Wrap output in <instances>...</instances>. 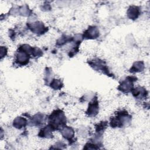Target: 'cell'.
<instances>
[{
	"mask_svg": "<svg viewBox=\"0 0 150 150\" xmlns=\"http://www.w3.org/2000/svg\"><path fill=\"white\" fill-rule=\"evenodd\" d=\"M50 87L54 88V90H59L62 88L63 84L60 80L53 79V81L50 83Z\"/></svg>",
	"mask_w": 150,
	"mask_h": 150,
	"instance_id": "obj_14",
	"label": "cell"
},
{
	"mask_svg": "<svg viewBox=\"0 0 150 150\" xmlns=\"http://www.w3.org/2000/svg\"><path fill=\"white\" fill-rule=\"evenodd\" d=\"M49 125L52 129H58L59 127H63L66 124V119L62 111L57 110L54 111L49 116Z\"/></svg>",
	"mask_w": 150,
	"mask_h": 150,
	"instance_id": "obj_1",
	"label": "cell"
},
{
	"mask_svg": "<svg viewBox=\"0 0 150 150\" xmlns=\"http://www.w3.org/2000/svg\"><path fill=\"white\" fill-rule=\"evenodd\" d=\"M52 130L53 129H52V128L49 125H47L40 130L39 134V136L41 137L50 138L52 137V134L51 132Z\"/></svg>",
	"mask_w": 150,
	"mask_h": 150,
	"instance_id": "obj_11",
	"label": "cell"
},
{
	"mask_svg": "<svg viewBox=\"0 0 150 150\" xmlns=\"http://www.w3.org/2000/svg\"><path fill=\"white\" fill-rule=\"evenodd\" d=\"M98 112V103L97 98H96L92 102L89 103L88 107L86 111V113L89 116L93 117L96 115Z\"/></svg>",
	"mask_w": 150,
	"mask_h": 150,
	"instance_id": "obj_6",
	"label": "cell"
},
{
	"mask_svg": "<svg viewBox=\"0 0 150 150\" xmlns=\"http://www.w3.org/2000/svg\"><path fill=\"white\" fill-rule=\"evenodd\" d=\"M42 117H43V115H42L40 114H36L33 117V122L36 123V124H40L42 121V119L43 118Z\"/></svg>",
	"mask_w": 150,
	"mask_h": 150,
	"instance_id": "obj_15",
	"label": "cell"
},
{
	"mask_svg": "<svg viewBox=\"0 0 150 150\" xmlns=\"http://www.w3.org/2000/svg\"><path fill=\"white\" fill-rule=\"evenodd\" d=\"M132 90L133 96L137 98H142L143 97H146L148 94L146 90L142 87H137Z\"/></svg>",
	"mask_w": 150,
	"mask_h": 150,
	"instance_id": "obj_9",
	"label": "cell"
},
{
	"mask_svg": "<svg viewBox=\"0 0 150 150\" xmlns=\"http://www.w3.org/2000/svg\"><path fill=\"white\" fill-rule=\"evenodd\" d=\"M140 11L138 7L135 6H132L129 8L127 11V15L129 18L131 19H137L139 15Z\"/></svg>",
	"mask_w": 150,
	"mask_h": 150,
	"instance_id": "obj_8",
	"label": "cell"
},
{
	"mask_svg": "<svg viewBox=\"0 0 150 150\" xmlns=\"http://www.w3.org/2000/svg\"><path fill=\"white\" fill-rule=\"evenodd\" d=\"M144 69V64L142 62H135L130 69L131 72H140Z\"/></svg>",
	"mask_w": 150,
	"mask_h": 150,
	"instance_id": "obj_13",
	"label": "cell"
},
{
	"mask_svg": "<svg viewBox=\"0 0 150 150\" xmlns=\"http://www.w3.org/2000/svg\"><path fill=\"white\" fill-rule=\"evenodd\" d=\"M62 134L63 137L67 139H71L74 136V131L69 127H66L62 130Z\"/></svg>",
	"mask_w": 150,
	"mask_h": 150,
	"instance_id": "obj_10",
	"label": "cell"
},
{
	"mask_svg": "<svg viewBox=\"0 0 150 150\" xmlns=\"http://www.w3.org/2000/svg\"><path fill=\"white\" fill-rule=\"evenodd\" d=\"M29 28L32 30V31L35 32V33H43V32L46 29V28H45L43 24L41 22H36L33 23V25H29Z\"/></svg>",
	"mask_w": 150,
	"mask_h": 150,
	"instance_id": "obj_7",
	"label": "cell"
},
{
	"mask_svg": "<svg viewBox=\"0 0 150 150\" xmlns=\"http://www.w3.org/2000/svg\"><path fill=\"white\" fill-rule=\"evenodd\" d=\"M131 119L127 111H120L117 112V115L111 119L110 125L112 127H121L127 121H129Z\"/></svg>",
	"mask_w": 150,
	"mask_h": 150,
	"instance_id": "obj_2",
	"label": "cell"
},
{
	"mask_svg": "<svg viewBox=\"0 0 150 150\" xmlns=\"http://www.w3.org/2000/svg\"><path fill=\"white\" fill-rule=\"evenodd\" d=\"M137 80V78L133 76L127 77L125 80L122 81L120 85L118 86V90L124 93H128L132 91L133 87V82Z\"/></svg>",
	"mask_w": 150,
	"mask_h": 150,
	"instance_id": "obj_3",
	"label": "cell"
},
{
	"mask_svg": "<svg viewBox=\"0 0 150 150\" xmlns=\"http://www.w3.org/2000/svg\"><path fill=\"white\" fill-rule=\"evenodd\" d=\"M99 36V30L96 26H90L84 32L83 38L86 39H96Z\"/></svg>",
	"mask_w": 150,
	"mask_h": 150,
	"instance_id": "obj_5",
	"label": "cell"
},
{
	"mask_svg": "<svg viewBox=\"0 0 150 150\" xmlns=\"http://www.w3.org/2000/svg\"><path fill=\"white\" fill-rule=\"evenodd\" d=\"M26 124V121L25 118L22 117H17L13 121V125L15 127L21 129L22 127H25Z\"/></svg>",
	"mask_w": 150,
	"mask_h": 150,
	"instance_id": "obj_12",
	"label": "cell"
},
{
	"mask_svg": "<svg viewBox=\"0 0 150 150\" xmlns=\"http://www.w3.org/2000/svg\"><path fill=\"white\" fill-rule=\"evenodd\" d=\"M89 64L91 65V67H93V69L97 70H102L103 71H104V73H107V74H109L108 70L106 66L104 64L103 61L100 60V59H96V60H93L92 61H90L89 62Z\"/></svg>",
	"mask_w": 150,
	"mask_h": 150,
	"instance_id": "obj_4",
	"label": "cell"
}]
</instances>
